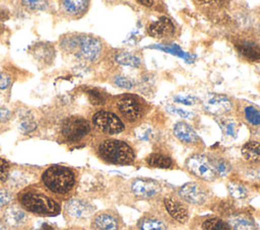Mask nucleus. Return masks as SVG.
<instances>
[{
    "label": "nucleus",
    "instance_id": "nucleus-39",
    "mask_svg": "<svg viewBox=\"0 0 260 230\" xmlns=\"http://www.w3.org/2000/svg\"><path fill=\"white\" fill-rule=\"evenodd\" d=\"M12 112L10 109L4 106H0V123H6L11 119Z\"/></svg>",
    "mask_w": 260,
    "mask_h": 230
},
{
    "label": "nucleus",
    "instance_id": "nucleus-38",
    "mask_svg": "<svg viewBox=\"0 0 260 230\" xmlns=\"http://www.w3.org/2000/svg\"><path fill=\"white\" fill-rule=\"evenodd\" d=\"M11 84V77L8 73L0 71V90L7 89Z\"/></svg>",
    "mask_w": 260,
    "mask_h": 230
},
{
    "label": "nucleus",
    "instance_id": "nucleus-27",
    "mask_svg": "<svg viewBox=\"0 0 260 230\" xmlns=\"http://www.w3.org/2000/svg\"><path fill=\"white\" fill-rule=\"evenodd\" d=\"M202 230H232L230 225L216 217H210L205 219L201 224Z\"/></svg>",
    "mask_w": 260,
    "mask_h": 230
},
{
    "label": "nucleus",
    "instance_id": "nucleus-11",
    "mask_svg": "<svg viewBox=\"0 0 260 230\" xmlns=\"http://www.w3.org/2000/svg\"><path fill=\"white\" fill-rule=\"evenodd\" d=\"M178 195L184 202L196 206L203 205L208 198L205 187L196 181H190L183 184L179 188Z\"/></svg>",
    "mask_w": 260,
    "mask_h": 230
},
{
    "label": "nucleus",
    "instance_id": "nucleus-16",
    "mask_svg": "<svg viewBox=\"0 0 260 230\" xmlns=\"http://www.w3.org/2000/svg\"><path fill=\"white\" fill-rule=\"evenodd\" d=\"M89 4L86 0L60 1V12L67 19H79L87 12Z\"/></svg>",
    "mask_w": 260,
    "mask_h": 230
},
{
    "label": "nucleus",
    "instance_id": "nucleus-14",
    "mask_svg": "<svg viewBox=\"0 0 260 230\" xmlns=\"http://www.w3.org/2000/svg\"><path fill=\"white\" fill-rule=\"evenodd\" d=\"M203 107L207 112L211 114L221 116L230 112L233 105L231 99L226 95L212 93L208 94L203 100Z\"/></svg>",
    "mask_w": 260,
    "mask_h": 230
},
{
    "label": "nucleus",
    "instance_id": "nucleus-36",
    "mask_svg": "<svg viewBox=\"0 0 260 230\" xmlns=\"http://www.w3.org/2000/svg\"><path fill=\"white\" fill-rule=\"evenodd\" d=\"M21 4L30 10H44L48 6L47 1H22Z\"/></svg>",
    "mask_w": 260,
    "mask_h": 230
},
{
    "label": "nucleus",
    "instance_id": "nucleus-8",
    "mask_svg": "<svg viewBox=\"0 0 260 230\" xmlns=\"http://www.w3.org/2000/svg\"><path fill=\"white\" fill-rule=\"evenodd\" d=\"M103 42L99 37L91 34L78 33L77 45L73 54L86 62H95L103 53Z\"/></svg>",
    "mask_w": 260,
    "mask_h": 230
},
{
    "label": "nucleus",
    "instance_id": "nucleus-29",
    "mask_svg": "<svg viewBox=\"0 0 260 230\" xmlns=\"http://www.w3.org/2000/svg\"><path fill=\"white\" fill-rule=\"evenodd\" d=\"M210 160H211V163L213 165V168H214L217 176L223 177V176H226L230 173L231 165L224 158H222V157H211Z\"/></svg>",
    "mask_w": 260,
    "mask_h": 230
},
{
    "label": "nucleus",
    "instance_id": "nucleus-20",
    "mask_svg": "<svg viewBox=\"0 0 260 230\" xmlns=\"http://www.w3.org/2000/svg\"><path fill=\"white\" fill-rule=\"evenodd\" d=\"M232 230H258L254 220L244 214H236L229 217L226 222Z\"/></svg>",
    "mask_w": 260,
    "mask_h": 230
},
{
    "label": "nucleus",
    "instance_id": "nucleus-12",
    "mask_svg": "<svg viewBox=\"0 0 260 230\" xmlns=\"http://www.w3.org/2000/svg\"><path fill=\"white\" fill-rule=\"evenodd\" d=\"M130 189L132 194L137 198L151 199L159 195L161 191V186L159 182L154 179L137 177L131 181Z\"/></svg>",
    "mask_w": 260,
    "mask_h": 230
},
{
    "label": "nucleus",
    "instance_id": "nucleus-4",
    "mask_svg": "<svg viewBox=\"0 0 260 230\" xmlns=\"http://www.w3.org/2000/svg\"><path fill=\"white\" fill-rule=\"evenodd\" d=\"M95 208L87 200L82 198H70L63 205V215L67 224L76 225L84 222L94 215Z\"/></svg>",
    "mask_w": 260,
    "mask_h": 230
},
{
    "label": "nucleus",
    "instance_id": "nucleus-21",
    "mask_svg": "<svg viewBox=\"0 0 260 230\" xmlns=\"http://www.w3.org/2000/svg\"><path fill=\"white\" fill-rule=\"evenodd\" d=\"M238 52L247 60L256 62L260 61V46L251 41H244L238 44Z\"/></svg>",
    "mask_w": 260,
    "mask_h": 230
},
{
    "label": "nucleus",
    "instance_id": "nucleus-23",
    "mask_svg": "<svg viewBox=\"0 0 260 230\" xmlns=\"http://www.w3.org/2000/svg\"><path fill=\"white\" fill-rule=\"evenodd\" d=\"M137 226L139 230H167L165 221L153 215H145L141 217Z\"/></svg>",
    "mask_w": 260,
    "mask_h": 230
},
{
    "label": "nucleus",
    "instance_id": "nucleus-42",
    "mask_svg": "<svg viewBox=\"0 0 260 230\" xmlns=\"http://www.w3.org/2000/svg\"><path fill=\"white\" fill-rule=\"evenodd\" d=\"M8 17H9V11L0 8V22H2L3 20L7 19Z\"/></svg>",
    "mask_w": 260,
    "mask_h": 230
},
{
    "label": "nucleus",
    "instance_id": "nucleus-43",
    "mask_svg": "<svg viewBox=\"0 0 260 230\" xmlns=\"http://www.w3.org/2000/svg\"><path fill=\"white\" fill-rule=\"evenodd\" d=\"M39 230H56V228H54L52 225H50L48 223H44Z\"/></svg>",
    "mask_w": 260,
    "mask_h": 230
},
{
    "label": "nucleus",
    "instance_id": "nucleus-18",
    "mask_svg": "<svg viewBox=\"0 0 260 230\" xmlns=\"http://www.w3.org/2000/svg\"><path fill=\"white\" fill-rule=\"evenodd\" d=\"M164 207L168 215L178 223L184 224L188 221V209L180 200L173 197H166L164 199Z\"/></svg>",
    "mask_w": 260,
    "mask_h": 230
},
{
    "label": "nucleus",
    "instance_id": "nucleus-35",
    "mask_svg": "<svg viewBox=\"0 0 260 230\" xmlns=\"http://www.w3.org/2000/svg\"><path fill=\"white\" fill-rule=\"evenodd\" d=\"M174 101L178 103H183L185 105H194L198 102V99L195 96L189 94H177L176 96H174Z\"/></svg>",
    "mask_w": 260,
    "mask_h": 230
},
{
    "label": "nucleus",
    "instance_id": "nucleus-7",
    "mask_svg": "<svg viewBox=\"0 0 260 230\" xmlns=\"http://www.w3.org/2000/svg\"><path fill=\"white\" fill-rule=\"evenodd\" d=\"M115 106L120 117L130 124L140 121L144 113L143 102L139 97L132 94H124L118 97Z\"/></svg>",
    "mask_w": 260,
    "mask_h": 230
},
{
    "label": "nucleus",
    "instance_id": "nucleus-25",
    "mask_svg": "<svg viewBox=\"0 0 260 230\" xmlns=\"http://www.w3.org/2000/svg\"><path fill=\"white\" fill-rule=\"evenodd\" d=\"M151 48H154V49H159L164 52H167V53H170L172 55H175V56H178L182 59H184L187 63H192L194 61V56L193 55H190V54H187L186 52L182 51V49L177 46V45H156V46H150Z\"/></svg>",
    "mask_w": 260,
    "mask_h": 230
},
{
    "label": "nucleus",
    "instance_id": "nucleus-31",
    "mask_svg": "<svg viewBox=\"0 0 260 230\" xmlns=\"http://www.w3.org/2000/svg\"><path fill=\"white\" fill-rule=\"evenodd\" d=\"M14 201H15L14 194L10 189L0 187V214L8 206H10L12 203H14Z\"/></svg>",
    "mask_w": 260,
    "mask_h": 230
},
{
    "label": "nucleus",
    "instance_id": "nucleus-40",
    "mask_svg": "<svg viewBox=\"0 0 260 230\" xmlns=\"http://www.w3.org/2000/svg\"><path fill=\"white\" fill-rule=\"evenodd\" d=\"M137 137L140 139V140H143V141H148L150 140L151 138V130L149 128H143L141 129L139 132H137Z\"/></svg>",
    "mask_w": 260,
    "mask_h": 230
},
{
    "label": "nucleus",
    "instance_id": "nucleus-34",
    "mask_svg": "<svg viewBox=\"0 0 260 230\" xmlns=\"http://www.w3.org/2000/svg\"><path fill=\"white\" fill-rule=\"evenodd\" d=\"M113 83L117 87L124 88V89H131L134 86V83H133V81L130 78L125 77V76H121V75L115 76L113 78Z\"/></svg>",
    "mask_w": 260,
    "mask_h": 230
},
{
    "label": "nucleus",
    "instance_id": "nucleus-5",
    "mask_svg": "<svg viewBox=\"0 0 260 230\" xmlns=\"http://www.w3.org/2000/svg\"><path fill=\"white\" fill-rule=\"evenodd\" d=\"M89 122L80 116L66 118L61 125V137L67 144H76L83 141L90 133Z\"/></svg>",
    "mask_w": 260,
    "mask_h": 230
},
{
    "label": "nucleus",
    "instance_id": "nucleus-19",
    "mask_svg": "<svg viewBox=\"0 0 260 230\" xmlns=\"http://www.w3.org/2000/svg\"><path fill=\"white\" fill-rule=\"evenodd\" d=\"M174 136L184 144H195L199 141V138L194 129L185 122H178L173 128Z\"/></svg>",
    "mask_w": 260,
    "mask_h": 230
},
{
    "label": "nucleus",
    "instance_id": "nucleus-6",
    "mask_svg": "<svg viewBox=\"0 0 260 230\" xmlns=\"http://www.w3.org/2000/svg\"><path fill=\"white\" fill-rule=\"evenodd\" d=\"M0 217L7 230H30L32 228L30 214L15 201L0 214Z\"/></svg>",
    "mask_w": 260,
    "mask_h": 230
},
{
    "label": "nucleus",
    "instance_id": "nucleus-26",
    "mask_svg": "<svg viewBox=\"0 0 260 230\" xmlns=\"http://www.w3.org/2000/svg\"><path fill=\"white\" fill-rule=\"evenodd\" d=\"M115 61L123 66H130L133 68H137L140 66L141 61L140 59L128 52H119L115 55Z\"/></svg>",
    "mask_w": 260,
    "mask_h": 230
},
{
    "label": "nucleus",
    "instance_id": "nucleus-49",
    "mask_svg": "<svg viewBox=\"0 0 260 230\" xmlns=\"http://www.w3.org/2000/svg\"><path fill=\"white\" fill-rule=\"evenodd\" d=\"M126 230H132V229H126Z\"/></svg>",
    "mask_w": 260,
    "mask_h": 230
},
{
    "label": "nucleus",
    "instance_id": "nucleus-46",
    "mask_svg": "<svg viewBox=\"0 0 260 230\" xmlns=\"http://www.w3.org/2000/svg\"><path fill=\"white\" fill-rule=\"evenodd\" d=\"M65 230H85V229L80 228V227H77V226H72V227L67 228V229H65Z\"/></svg>",
    "mask_w": 260,
    "mask_h": 230
},
{
    "label": "nucleus",
    "instance_id": "nucleus-28",
    "mask_svg": "<svg viewBox=\"0 0 260 230\" xmlns=\"http://www.w3.org/2000/svg\"><path fill=\"white\" fill-rule=\"evenodd\" d=\"M226 187L230 196L235 200H244L248 197V194H249L248 188L241 183L231 181L226 184Z\"/></svg>",
    "mask_w": 260,
    "mask_h": 230
},
{
    "label": "nucleus",
    "instance_id": "nucleus-37",
    "mask_svg": "<svg viewBox=\"0 0 260 230\" xmlns=\"http://www.w3.org/2000/svg\"><path fill=\"white\" fill-rule=\"evenodd\" d=\"M167 110L169 112L173 113V114L179 116L182 119H190L194 116L193 112H191V111H188L186 109H182V108H179V107H176V106H173V105H168Z\"/></svg>",
    "mask_w": 260,
    "mask_h": 230
},
{
    "label": "nucleus",
    "instance_id": "nucleus-45",
    "mask_svg": "<svg viewBox=\"0 0 260 230\" xmlns=\"http://www.w3.org/2000/svg\"><path fill=\"white\" fill-rule=\"evenodd\" d=\"M5 29H6V27L4 26V24H3L2 22H0V36L3 34V32L5 31Z\"/></svg>",
    "mask_w": 260,
    "mask_h": 230
},
{
    "label": "nucleus",
    "instance_id": "nucleus-48",
    "mask_svg": "<svg viewBox=\"0 0 260 230\" xmlns=\"http://www.w3.org/2000/svg\"><path fill=\"white\" fill-rule=\"evenodd\" d=\"M259 30H260V22H259Z\"/></svg>",
    "mask_w": 260,
    "mask_h": 230
},
{
    "label": "nucleus",
    "instance_id": "nucleus-1",
    "mask_svg": "<svg viewBox=\"0 0 260 230\" xmlns=\"http://www.w3.org/2000/svg\"><path fill=\"white\" fill-rule=\"evenodd\" d=\"M15 202L28 214L40 217H54L62 210L61 202L50 195L40 183L21 188L15 196Z\"/></svg>",
    "mask_w": 260,
    "mask_h": 230
},
{
    "label": "nucleus",
    "instance_id": "nucleus-22",
    "mask_svg": "<svg viewBox=\"0 0 260 230\" xmlns=\"http://www.w3.org/2000/svg\"><path fill=\"white\" fill-rule=\"evenodd\" d=\"M244 159L252 164H260V143L257 141H249L245 143L241 149Z\"/></svg>",
    "mask_w": 260,
    "mask_h": 230
},
{
    "label": "nucleus",
    "instance_id": "nucleus-32",
    "mask_svg": "<svg viewBox=\"0 0 260 230\" xmlns=\"http://www.w3.org/2000/svg\"><path fill=\"white\" fill-rule=\"evenodd\" d=\"M86 94L93 105H102L106 102V95L99 88H89L86 90Z\"/></svg>",
    "mask_w": 260,
    "mask_h": 230
},
{
    "label": "nucleus",
    "instance_id": "nucleus-3",
    "mask_svg": "<svg viewBox=\"0 0 260 230\" xmlns=\"http://www.w3.org/2000/svg\"><path fill=\"white\" fill-rule=\"evenodd\" d=\"M96 155L105 162L116 165L130 164L135 160L132 147L121 140L104 139L96 146Z\"/></svg>",
    "mask_w": 260,
    "mask_h": 230
},
{
    "label": "nucleus",
    "instance_id": "nucleus-24",
    "mask_svg": "<svg viewBox=\"0 0 260 230\" xmlns=\"http://www.w3.org/2000/svg\"><path fill=\"white\" fill-rule=\"evenodd\" d=\"M145 162L148 166L153 168H171L173 166L172 158L161 153L149 154L145 158Z\"/></svg>",
    "mask_w": 260,
    "mask_h": 230
},
{
    "label": "nucleus",
    "instance_id": "nucleus-44",
    "mask_svg": "<svg viewBox=\"0 0 260 230\" xmlns=\"http://www.w3.org/2000/svg\"><path fill=\"white\" fill-rule=\"evenodd\" d=\"M138 3H140V4H143V5L147 6V7H150V6H153L152 4H154V3H156V2H155V1H148V0H142V1H138Z\"/></svg>",
    "mask_w": 260,
    "mask_h": 230
},
{
    "label": "nucleus",
    "instance_id": "nucleus-10",
    "mask_svg": "<svg viewBox=\"0 0 260 230\" xmlns=\"http://www.w3.org/2000/svg\"><path fill=\"white\" fill-rule=\"evenodd\" d=\"M93 127L104 134H119L124 131L125 125L121 118L115 112L107 109H101L93 113L91 118Z\"/></svg>",
    "mask_w": 260,
    "mask_h": 230
},
{
    "label": "nucleus",
    "instance_id": "nucleus-17",
    "mask_svg": "<svg viewBox=\"0 0 260 230\" xmlns=\"http://www.w3.org/2000/svg\"><path fill=\"white\" fill-rule=\"evenodd\" d=\"M147 33L154 39H169L175 33V25L169 17L161 16L147 26Z\"/></svg>",
    "mask_w": 260,
    "mask_h": 230
},
{
    "label": "nucleus",
    "instance_id": "nucleus-33",
    "mask_svg": "<svg viewBox=\"0 0 260 230\" xmlns=\"http://www.w3.org/2000/svg\"><path fill=\"white\" fill-rule=\"evenodd\" d=\"M10 170H11L10 163L4 158L0 157V187L3 183H5L8 180L10 175Z\"/></svg>",
    "mask_w": 260,
    "mask_h": 230
},
{
    "label": "nucleus",
    "instance_id": "nucleus-15",
    "mask_svg": "<svg viewBox=\"0 0 260 230\" xmlns=\"http://www.w3.org/2000/svg\"><path fill=\"white\" fill-rule=\"evenodd\" d=\"M28 51L41 67H48L52 65L56 57L55 47L53 44L48 42H38L31 45Z\"/></svg>",
    "mask_w": 260,
    "mask_h": 230
},
{
    "label": "nucleus",
    "instance_id": "nucleus-2",
    "mask_svg": "<svg viewBox=\"0 0 260 230\" xmlns=\"http://www.w3.org/2000/svg\"><path fill=\"white\" fill-rule=\"evenodd\" d=\"M39 183L58 201H67L76 190L78 172L72 167L54 164L42 172Z\"/></svg>",
    "mask_w": 260,
    "mask_h": 230
},
{
    "label": "nucleus",
    "instance_id": "nucleus-13",
    "mask_svg": "<svg viewBox=\"0 0 260 230\" xmlns=\"http://www.w3.org/2000/svg\"><path fill=\"white\" fill-rule=\"evenodd\" d=\"M121 220L117 213L112 210H104L94 215L90 219L91 230H119Z\"/></svg>",
    "mask_w": 260,
    "mask_h": 230
},
{
    "label": "nucleus",
    "instance_id": "nucleus-30",
    "mask_svg": "<svg viewBox=\"0 0 260 230\" xmlns=\"http://www.w3.org/2000/svg\"><path fill=\"white\" fill-rule=\"evenodd\" d=\"M244 117L250 125L254 127H260V110L255 106H246L244 108Z\"/></svg>",
    "mask_w": 260,
    "mask_h": 230
},
{
    "label": "nucleus",
    "instance_id": "nucleus-41",
    "mask_svg": "<svg viewBox=\"0 0 260 230\" xmlns=\"http://www.w3.org/2000/svg\"><path fill=\"white\" fill-rule=\"evenodd\" d=\"M224 131L228 136H235V124L230 122L224 126Z\"/></svg>",
    "mask_w": 260,
    "mask_h": 230
},
{
    "label": "nucleus",
    "instance_id": "nucleus-47",
    "mask_svg": "<svg viewBox=\"0 0 260 230\" xmlns=\"http://www.w3.org/2000/svg\"><path fill=\"white\" fill-rule=\"evenodd\" d=\"M0 230H7V229H6V227L4 226V224H3L2 220H1V217H0Z\"/></svg>",
    "mask_w": 260,
    "mask_h": 230
},
{
    "label": "nucleus",
    "instance_id": "nucleus-9",
    "mask_svg": "<svg viewBox=\"0 0 260 230\" xmlns=\"http://www.w3.org/2000/svg\"><path fill=\"white\" fill-rule=\"evenodd\" d=\"M187 170L204 181H213L217 178L209 157L203 154H193L189 156L185 162Z\"/></svg>",
    "mask_w": 260,
    "mask_h": 230
}]
</instances>
